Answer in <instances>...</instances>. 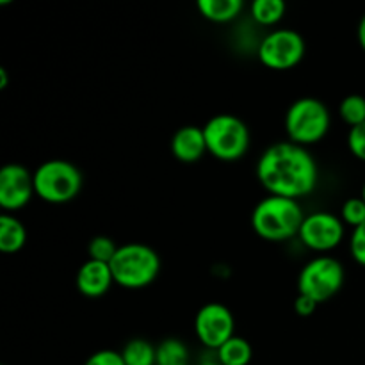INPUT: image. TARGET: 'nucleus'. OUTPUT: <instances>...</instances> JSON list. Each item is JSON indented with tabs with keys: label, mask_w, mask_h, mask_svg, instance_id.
Returning a JSON list of instances; mask_svg holds the SVG:
<instances>
[{
	"label": "nucleus",
	"mask_w": 365,
	"mask_h": 365,
	"mask_svg": "<svg viewBox=\"0 0 365 365\" xmlns=\"http://www.w3.org/2000/svg\"><path fill=\"white\" fill-rule=\"evenodd\" d=\"M339 116L349 128L365 123V96L348 95L339 106Z\"/></svg>",
	"instance_id": "20"
},
{
	"label": "nucleus",
	"mask_w": 365,
	"mask_h": 365,
	"mask_svg": "<svg viewBox=\"0 0 365 365\" xmlns=\"http://www.w3.org/2000/svg\"><path fill=\"white\" fill-rule=\"evenodd\" d=\"M305 50V39L299 32L292 29H277L259 43L257 56L260 63L269 70L285 71L302 63Z\"/></svg>",
	"instance_id": "8"
},
{
	"label": "nucleus",
	"mask_w": 365,
	"mask_h": 365,
	"mask_svg": "<svg viewBox=\"0 0 365 365\" xmlns=\"http://www.w3.org/2000/svg\"><path fill=\"white\" fill-rule=\"evenodd\" d=\"M84 365H125L121 353L113 351V349H100L93 353Z\"/></svg>",
	"instance_id": "25"
},
{
	"label": "nucleus",
	"mask_w": 365,
	"mask_h": 365,
	"mask_svg": "<svg viewBox=\"0 0 365 365\" xmlns=\"http://www.w3.org/2000/svg\"><path fill=\"white\" fill-rule=\"evenodd\" d=\"M344 266L334 257L312 259L298 277V294L314 299L317 305L334 298L344 285Z\"/></svg>",
	"instance_id": "7"
},
{
	"label": "nucleus",
	"mask_w": 365,
	"mask_h": 365,
	"mask_svg": "<svg viewBox=\"0 0 365 365\" xmlns=\"http://www.w3.org/2000/svg\"><path fill=\"white\" fill-rule=\"evenodd\" d=\"M118 248H120V246H118L110 237H107V235H96V237H93L91 241H89L88 255L89 259L96 260V262L110 264V260L116 255Z\"/></svg>",
	"instance_id": "21"
},
{
	"label": "nucleus",
	"mask_w": 365,
	"mask_h": 365,
	"mask_svg": "<svg viewBox=\"0 0 365 365\" xmlns=\"http://www.w3.org/2000/svg\"><path fill=\"white\" fill-rule=\"evenodd\" d=\"M285 11H287V6L282 0H253L250 6L252 18L264 27L277 25L285 16Z\"/></svg>",
	"instance_id": "17"
},
{
	"label": "nucleus",
	"mask_w": 365,
	"mask_h": 365,
	"mask_svg": "<svg viewBox=\"0 0 365 365\" xmlns=\"http://www.w3.org/2000/svg\"><path fill=\"white\" fill-rule=\"evenodd\" d=\"M216 355L223 365H248L252 362L253 349L246 339L235 335L217 349Z\"/></svg>",
	"instance_id": "16"
},
{
	"label": "nucleus",
	"mask_w": 365,
	"mask_h": 365,
	"mask_svg": "<svg viewBox=\"0 0 365 365\" xmlns=\"http://www.w3.org/2000/svg\"><path fill=\"white\" fill-rule=\"evenodd\" d=\"M317 307H319V305H317V303L314 302V299L307 298V296H303V294L296 296V299H294V312L298 314L299 317H310L314 312H316Z\"/></svg>",
	"instance_id": "26"
},
{
	"label": "nucleus",
	"mask_w": 365,
	"mask_h": 365,
	"mask_svg": "<svg viewBox=\"0 0 365 365\" xmlns=\"http://www.w3.org/2000/svg\"><path fill=\"white\" fill-rule=\"evenodd\" d=\"M34 195V177L27 168L11 163L0 170V207L6 212L24 209Z\"/></svg>",
	"instance_id": "11"
},
{
	"label": "nucleus",
	"mask_w": 365,
	"mask_h": 365,
	"mask_svg": "<svg viewBox=\"0 0 365 365\" xmlns=\"http://www.w3.org/2000/svg\"><path fill=\"white\" fill-rule=\"evenodd\" d=\"M114 284L128 291H138L152 285L160 273V257L143 242H128L118 248L110 260Z\"/></svg>",
	"instance_id": "3"
},
{
	"label": "nucleus",
	"mask_w": 365,
	"mask_h": 365,
	"mask_svg": "<svg viewBox=\"0 0 365 365\" xmlns=\"http://www.w3.org/2000/svg\"><path fill=\"white\" fill-rule=\"evenodd\" d=\"M305 214L298 200L266 196L252 212V228L264 241L280 242L299 234Z\"/></svg>",
	"instance_id": "2"
},
{
	"label": "nucleus",
	"mask_w": 365,
	"mask_h": 365,
	"mask_svg": "<svg viewBox=\"0 0 365 365\" xmlns=\"http://www.w3.org/2000/svg\"><path fill=\"white\" fill-rule=\"evenodd\" d=\"M114 284L113 271L106 262L88 259L77 273V289L86 298H102Z\"/></svg>",
	"instance_id": "12"
},
{
	"label": "nucleus",
	"mask_w": 365,
	"mask_h": 365,
	"mask_svg": "<svg viewBox=\"0 0 365 365\" xmlns=\"http://www.w3.org/2000/svg\"><path fill=\"white\" fill-rule=\"evenodd\" d=\"M155 365H189V349L180 339H164L157 346Z\"/></svg>",
	"instance_id": "19"
},
{
	"label": "nucleus",
	"mask_w": 365,
	"mask_h": 365,
	"mask_svg": "<svg viewBox=\"0 0 365 365\" xmlns=\"http://www.w3.org/2000/svg\"><path fill=\"white\" fill-rule=\"evenodd\" d=\"M330 110L319 98L314 96L298 98L285 113V132L289 141L303 148L324 139L330 130Z\"/></svg>",
	"instance_id": "4"
},
{
	"label": "nucleus",
	"mask_w": 365,
	"mask_h": 365,
	"mask_svg": "<svg viewBox=\"0 0 365 365\" xmlns=\"http://www.w3.org/2000/svg\"><path fill=\"white\" fill-rule=\"evenodd\" d=\"M356 36H359V43L365 52V14L362 16V20H360L359 29H356Z\"/></svg>",
	"instance_id": "27"
},
{
	"label": "nucleus",
	"mask_w": 365,
	"mask_h": 365,
	"mask_svg": "<svg viewBox=\"0 0 365 365\" xmlns=\"http://www.w3.org/2000/svg\"><path fill=\"white\" fill-rule=\"evenodd\" d=\"M349 253L356 264L365 267V223L353 230L349 239Z\"/></svg>",
	"instance_id": "24"
},
{
	"label": "nucleus",
	"mask_w": 365,
	"mask_h": 365,
	"mask_svg": "<svg viewBox=\"0 0 365 365\" xmlns=\"http://www.w3.org/2000/svg\"><path fill=\"white\" fill-rule=\"evenodd\" d=\"M27 242V230L18 217L11 214L0 216V252L18 253Z\"/></svg>",
	"instance_id": "15"
},
{
	"label": "nucleus",
	"mask_w": 365,
	"mask_h": 365,
	"mask_svg": "<svg viewBox=\"0 0 365 365\" xmlns=\"http://www.w3.org/2000/svg\"><path fill=\"white\" fill-rule=\"evenodd\" d=\"M257 178L269 195L299 200L317 187V163L310 152L294 143H274L257 163Z\"/></svg>",
	"instance_id": "1"
},
{
	"label": "nucleus",
	"mask_w": 365,
	"mask_h": 365,
	"mask_svg": "<svg viewBox=\"0 0 365 365\" xmlns=\"http://www.w3.org/2000/svg\"><path fill=\"white\" fill-rule=\"evenodd\" d=\"M196 7L205 20L214 24H227L241 14L245 4L241 0H198Z\"/></svg>",
	"instance_id": "14"
},
{
	"label": "nucleus",
	"mask_w": 365,
	"mask_h": 365,
	"mask_svg": "<svg viewBox=\"0 0 365 365\" xmlns=\"http://www.w3.org/2000/svg\"><path fill=\"white\" fill-rule=\"evenodd\" d=\"M121 356L125 365H155L157 348L146 339H132L125 344Z\"/></svg>",
	"instance_id": "18"
},
{
	"label": "nucleus",
	"mask_w": 365,
	"mask_h": 365,
	"mask_svg": "<svg viewBox=\"0 0 365 365\" xmlns=\"http://www.w3.org/2000/svg\"><path fill=\"white\" fill-rule=\"evenodd\" d=\"M344 227L346 225L341 216L319 210V212L305 216L298 237L302 245L312 252H331L344 239Z\"/></svg>",
	"instance_id": "10"
},
{
	"label": "nucleus",
	"mask_w": 365,
	"mask_h": 365,
	"mask_svg": "<svg viewBox=\"0 0 365 365\" xmlns=\"http://www.w3.org/2000/svg\"><path fill=\"white\" fill-rule=\"evenodd\" d=\"M362 200L365 202V182H364V187H362Z\"/></svg>",
	"instance_id": "30"
},
{
	"label": "nucleus",
	"mask_w": 365,
	"mask_h": 365,
	"mask_svg": "<svg viewBox=\"0 0 365 365\" xmlns=\"http://www.w3.org/2000/svg\"><path fill=\"white\" fill-rule=\"evenodd\" d=\"M9 84V77H7L6 68H0V89H6Z\"/></svg>",
	"instance_id": "29"
},
{
	"label": "nucleus",
	"mask_w": 365,
	"mask_h": 365,
	"mask_svg": "<svg viewBox=\"0 0 365 365\" xmlns=\"http://www.w3.org/2000/svg\"><path fill=\"white\" fill-rule=\"evenodd\" d=\"M200 365H223V364H221L220 359H217L216 351H212V353H209V355L203 356L202 362H200Z\"/></svg>",
	"instance_id": "28"
},
{
	"label": "nucleus",
	"mask_w": 365,
	"mask_h": 365,
	"mask_svg": "<svg viewBox=\"0 0 365 365\" xmlns=\"http://www.w3.org/2000/svg\"><path fill=\"white\" fill-rule=\"evenodd\" d=\"M348 148L353 157H356V159L365 163V123L349 128Z\"/></svg>",
	"instance_id": "23"
},
{
	"label": "nucleus",
	"mask_w": 365,
	"mask_h": 365,
	"mask_svg": "<svg viewBox=\"0 0 365 365\" xmlns=\"http://www.w3.org/2000/svg\"><path fill=\"white\" fill-rule=\"evenodd\" d=\"M171 153L180 163H198L207 153L203 128L195 127V125H185V127L178 128L171 138Z\"/></svg>",
	"instance_id": "13"
},
{
	"label": "nucleus",
	"mask_w": 365,
	"mask_h": 365,
	"mask_svg": "<svg viewBox=\"0 0 365 365\" xmlns=\"http://www.w3.org/2000/svg\"><path fill=\"white\" fill-rule=\"evenodd\" d=\"M32 177L36 196L52 205L71 202L82 189V173L78 168L63 159L45 160L32 171Z\"/></svg>",
	"instance_id": "5"
},
{
	"label": "nucleus",
	"mask_w": 365,
	"mask_h": 365,
	"mask_svg": "<svg viewBox=\"0 0 365 365\" xmlns=\"http://www.w3.org/2000/svg\"><path fill=\"white\" fill-rule=\"evenodd\" d=\"M341 220L344 221V225L351 227L353 230L365 223V202L362 200V196H359V198H349L342 203Z\"/></svg>",
	"instance_id": "22"
},
{
	"label": "nucleus",
	"mask_w": 365,
	"mask_h": 365,
	"mask_svg": "<svg viewBox=\"0 0 365 365\" xmlns=\"http://www.w3.org/2000/svg\"><path fill=\"white\" fill-rule=\"evenodd\" d=\"M235 319L230 309L221 303H207L195 317V334L209 351H217L235 337Z\"/></svg>",
	"instance_id": "9"
},
{
	"label": "nucleus",
	"mask_w": 365,
	"mask_h": 365,
	"mask_svg": "<svg viewBox=\"0 0 365 365\" xmlns=\"http://www.w3.org/2000/svg\"><path fill=\"white\" fill-rule=\"evenodd\" d=\"M207 152L223 163L242 159L250 148V130L234 114H216L203 125Z\"/></svg>",
	"instance_id": "6"
}]
</instances>
